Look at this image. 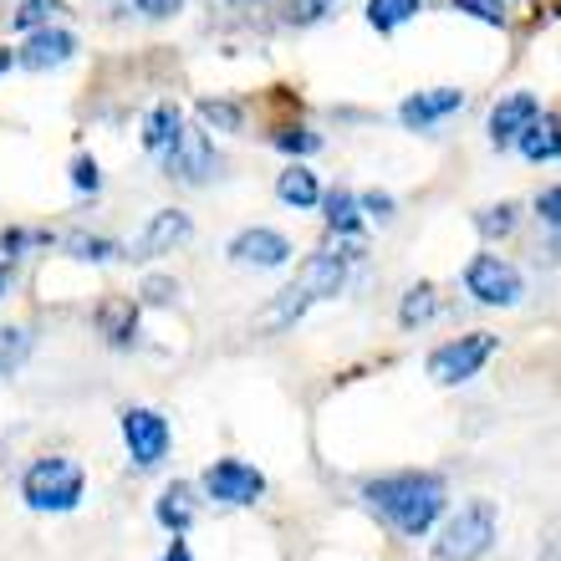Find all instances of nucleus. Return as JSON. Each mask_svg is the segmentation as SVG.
I'll list each match as a JSON object with an SVG mask.
<instances>
[{"instance_id": "nucleus-34", "label": "nucleus", "mask_w": 561, "mask_h": 561, "mask_svg": "<svg viewBox=\"0 0 561 561\" xmlns=\"http://www.w3.org/2000/svg\"><path fill=\"white\" fill-rule=\"evenodd\" d=\"M179 5L184 0H134V11L148 15V21H169V15H179Z\"/></svg>"}, {"instance_id": "nucleus-23", "label": "nucleus", "mask_w": 561, "mask_h": 561, "mask_svg": "<svg viewBox=\"0 0 561 561\" xmlns=\"http://www.w3.org/2000/svg\"><path fill=\"white\" fill-rule=\"evenodd\" d=\"M31 347H36V337H31L26 327H0V378H11L31 357Z\"/></svg>"}, {"instance_id": "nucleus-8", "label": "nucleus", "mask_w": 561, "mask_h": 561, "mask_svg": "<svg viewBox=\"0 0 561 561\" xmlns=\"http://www.w3.org/2000/svg\"><path fill=\"white\" fill-rule=\"evenodd\" d=\"M205 495L220 505H255L266 495V474L245 459H215L205 470Z\"/></svg>"}, {"instance_id": "nucleus-25", "label": "nucleus", "mask_w": 561, "mask_h": 561, "mask_svg": "<svg viewBox=\"0 0 561 561\" xmlns=\"http://www.w3.org/2000/svg\"><path fill=\"white\" fill-rule=\"evenodd\" d=\"M67 245V255H77V261H92V266H103V261H118L123 255V245H113V240H103V236H67L61 240Z\"/></svg>"}, {"instance_id": "nucleus-13", "label": "nucleus", "mask_w": 561, "mask_h": 561, "mask_svg": "<svg viewBox=\"0 0 561 561\" xmlns=\"http://www.w3.org/2000/svg\"><path fill=\"white\" fill-rule=\"evenodd\" d=\"M459 107H465V92H459V88H428V92L403 98L399 123H403V128H434V123L449 118V113H459Z\"/></svg>"}, {"instance_id": "nucleus-29", "label": "nucleus", "mask_w": 561, "mask_h": 561, "mask_svg": "<svg viewBox=\"0 0 561 561\" xmlns=\"http://www.w3.org/2000/svg\"><path fill=\"white\" fill-rule=\"evenodd\" d=\"M36 245H51V230H5V236H0V255H5V261L21 251H36Z\"/></svg>"}, {"instance_id": "nucleus-26", "label": "nucleus", "mask_w": 561, "mask_h": 561, "mask_svg": "<svg viewBox=\"0 0 561 561\" xmlns=\"http://www.w3.org/2000/svg\"><path fill=\"white\" fill-rule=\"evenodd\" d=\"M516 215H520L516 205H490V209H480V215H474V225H480V236L505 240L511 230H516Z\"/></svg>"}, {"instance_id": "nucleus-35", "label": "nucleus", "mask_w": 561, "mask_h": 561, "mask_svg": "<svg viewBox=\"0 0 561 561\" xmlns=\"http://www.w3.org/2000/svg\"><path fill=\"white\" fill-rule=\"evenodd\" d=\"M357 205H363V215H373V220H388V215H393V199H388V194H363Z\"/></svg>"}, {"instance_id": "nucleus-21", "label": "nucleus", "mask_w": 561, "mask_h": 561, "mask_svg": "<svg viewBox=\"0 0 561 561\" xmlns=\"http://www.w3.org/2000/svg\"><path fill=\"white\" fill-rule=\"evenodd\" d=\"M419 11H424V0H368L373 31H399L403 21H414Z\"/></svg>"}, {"instance_id": "nucleus-24", "label": "nucleus", "mask_w": 561, "mask_h": 561, "mask_svg": "<svg viewBox=\"0 0 561 561\" xmlns=\"http://www.w3.org/2000/svg\"><path fill=\"white\" fill-rule=\"evenodd\" d=\"M434 311H439V296H434V286H428V280H419L414 291L403 296V307H399V322L409 327V332H414V327H424L428 317H434Z\"/></svg>"}, {"instance_id": "nucleus-6", "label": "nucleus", "mask_w": 561, "mask_h": 561, "mask_svg": "<svg viewBox=\"0 0 561 561\" xmlns=\"http://www.w3.org/2000/svg\"><path fill=\"white\" fill-rule=\"evenodd\" d=\"M465 291H470L474 301H485V307H516L526 286H520V271L511 266V261L485 251L465 266Z\"/></svg>"}, {"instance_id": "nucleus-28", "label": "nucleus", "mask_w": 561, "mask_h": 561, "mask_svg": "<svg viewBox=\"0 0 561 561\" xmlns=\"http://www.w3.org/2000/svg\"><path fill=\"white\" fill-rule=\"evenodd\" d=\"M271 144H276L280 153H317V148H322V134H311V128H276Z\"/></svg>"}, {"instance_id": "nucleus-30", "label": "nucleus", "mask_w": 561, "mask_h": 561, "mask_svg": "<svg viewBox=\"0 0 561 561\" xmlns=\"http://www.w3.org/2000/svg\"><path fill=\"white\" fill-rule=\"evenodd\" d=\"M449 5H459L465 15H474V21H485V26H505L501 0H449Z\"/></svg>"}, {"instance_id": "nucleus-38", "label": "nucleus", "mask_w": 561, "mask_h": 561, "mask_svg": "<svg viewBox=\"0 0 561 561\" xmlns=\"http://www.w3.org/2000/svg\"><path fill=\"white\" fill-rule=\"evenodd\" d=\"M11 291V261H5V255H0V296Z\"/></svg>"}, {"instance_id": "nucleus-37", "label": "nucleus", "mask_w": 561, "mask_h": 561, "mask_svg": "<svg viewBox=\"0 0 561 561\" xmlns=\"http://www.w3.org/2000/svg\"><path fill=\"white\" fill-rule=\"evenodd\" d=\"M163 561H194V557H190V547H184V541H174V547H169V557H163Z\"/></svg>"}, {"instance_id": "nucleus-33", "label": "nucleus", "mask_w": 561, "mask_h": 561, "mask_svg": "<svg viewBox=\"0 0 561 561\" xmlns=\"http://www.w3.org/2000/svg\"><path fill=\"white\" fill-rule=\"evenodd\" d=\"M536 220H547L551 230H561V184L547 194H536Z\"/></svg>"}, {"instance_id": "nucleus-10", "label": "nucleus", "mask_w": 561, "mask_h": 561, "mask_svg": "<svg viewBox=\"0 0 561 561\" xmlns=\"http://www.w3.org/2000/svg\"><path fill=\"white\" fill-rule=\"evenodd\" d=\"M190 236H194V225L184 209H159V215L144 225V236H138L123 255H128V261H153V255H163V251L190 245Z\"/></svg>"}, {"instance_id": "nucleus-3", "label": "nucleus", "mask_w": 561, "mask_h": 561, "mask_svg": "<svg viewBox=\"0 0 561 561\" xmlns=\"http://www.w3.org/2000/svg\"><path fill=\"white\" fill-rule=\"evenodd\" d=\"M82 490H88V474H82V465L67 455H46L26 470V505L31 511H77Z\"/></svg>"}, {"instance_id": "nucleus-17", "label": "nucleus", "mask_w": 561, "mask_h": 561, "mask_svg": "<svg viewBox=\"0 0 561 561\" xmlns=\"http://www.w3.org/2000/svg\"><path fill=\"white\" fill-rule=\"evenodd\" d=\"M179 128H184V113H179L174 103H159L153 113H148V123H144V148L153 153V159H163V153L174 148Z\"/></svg>"}, {"instance_id": "nucleus-19", "label": "nucleus", "mask_w": 561, "mask_h": 561, "mask_svg": "<svg viewBox=\"0 0 561 561\" xmlns=\"http://www.w3.org/2000/svg\"><path fill=\"white\" fill-rule=\"evenodd\" d=\"M159 520L169 526L174 536H184L194 526V495H190V485H169L159 495Z\"/></svg>"}, {"instance_id": "nucleus-18", "label": "nucleus", "mask_w": 561, "mask_h": 561, "mask_svg": "<svg viewBox=\"0 0 561 561\" xmlns=\"http://www.w3.org/2000/svg\"><path fill=\"white\" fill-rule=\"evenodd\" d=\"M276 194H280V205H291V209H311V205H322V184H317V174L311 169H280L276 179Z\"/></svg>"}, {"instance_id": "nucleus-36", "label": "nucleus", "mask_w": 561, "mask_h": 561, "mask_svg": "<svg viewBox=\"0 0 561 561\" xmlns=\"http://www.w3.org/2000/svg\"><path fill=\"white\" fill-rule=\"evenodd\" d=\"M296 5H301V11H296V21H317V15H327L337 0H296Z\"/></svg>"}, {"instance_id": "nucleus-31", "label": "nucleus", "mask_w": 561, "mask_h": 561, "mask_svg": "<svg viewBox=\"0 0 561 561\" xmlns=\"http://www.w3.org/2000/svg\"><path fill=\"white\" fill-rule=\"evenodd\" d=\"M72 184H77L82 194H98L103 174H98V159H92V153H77V159H72Z\"/></svg>"}, {"instance_id": "nucleus-39", "label": "nucleus", "mask_w": 561, "mask_h": 561, "mask_svg": "<svg viewBox=\"0 0 561 561\" xmlns=\"http://www.w3.org/2000/svg\"><path fill=\"white\" fill-rule=\"evenodd\" d=\"M11 67H15V51H11V46H0V77L11 72Z\"/></svg>"}, {"instance_id": "nucleus-1", "label": "nucleus", "mask_w": 561, "mask_h": 561, "mask_svg": "<svg viewBox=\"0 0 561 561\" xmlns=\"http://www.w3.org/2000/svg\"><path fill=\"white\" fill-rule=\"evenodd\" d=\"M363 501L399 536H424L444 516V480L439 474H388V480L363 485Z\"/></svg>"}, {"instance_id": "nucleus-7", "label": "nucleus", "mask_w": 561, "mask_h": 561, "mask_svg": "<svg viewBox=\"0 0 561 561\" xmlns=\"http://www.w3.org/2000/svg\"><path fill=\"white\" fill-rule=\"evenodd\" d=\"M163 174L179 179V184H209V174H215V163H220V153H215V144H209L205 128H179L174 148L163 153Z\"/></svg>"}, {"instance_id": "nucleus-40", "label": "nucleus", "mask_w": 561, "mask_h": 561, "mask_svg": "<svg viewBox=\"0 0 561 561\" xmlns=\"http://www.w3.org/2000/svg\"><path fill=\"white\" fill-rule=\"evenodd\" d=\"M230 5H261V0H230Z\"/></svg>"}, {"instance_id": "nucleus-5", "label": "nucleus", "mask_w": 561, "mask_h": 561, "mask_svg": "<svg viewBox=\"0 0 561 561\" xmlns=\"http://www.w3.org/2000/svg\"><path fill=\"white\" fill-rule=\"evenodd\" d=\"M490 357H495V332H470V337H455V342H444V347L428 353V378L444 388L470 383Z\"/></svg>"}, {"instance_id": "nucleus-32", "label": "nucleus", "mask_w": 561, "mask_h": 561, "mask_svg": "<svg viewBox=\"0 0 561 561\" xmlns=\"http://www.w3.org/2000/svg\"><path fill=\"white\" fill-rule=\"evenodd\" d=\"M174 296H179V286L169 276H148L144 280V301H148V307H169Z\"/></svg>"}, {"instance_id": "nucleus-14", "label": "nucleus", "mask_w": 561, "mask_h": 561, "mask_svg": "<svg viewBox=\"0 0 561 561\" xmlns=\"http://www.w3.org/2000/svg\"><path fill=\"white\" fill-rule=\"evenodd\" d=\"M536 113H541V107H536V92H511V98H501L495 113H490V144L511 148L520 138V128H526Z\"/></svg>"}, {"instance_id": "nucleus-16", "label": "nucleus", "mask_w": 561, "mask_h": 561, "mask_svg": "<svg viewBox=\"0 0 561 561\" xmlns=\"http://www.w3.org/2000/svg\"><path fill=\"white\" fill-rule=\"evenodd\" d=\"M134 327H138V301H128V296H103V301H98V332H103L113 347H128V342H134Z\"/></svg>"}, {"instance_id": "nucleus-27", "label": "nucleus", "mask_w": 561, "mask_h": 561, "mask_svg": "<svg viewBox=\"0 0 561 561\" xmlns=\"http://www.w3.org/2000/svg\"><path fill=\"white\" fill-rule=\"evenodd\" d=\"M57 11H61L57 0H21V5H15V15H11V26L15 31H36V26H46Z\"/></svg>"}, {"instance_id": "nucleus-9", "label": "nucleus", "mask_w": 561, "mask_h": 561, "mask_svg": "<svg viewBox=\"0 0 561 561\" xmlns=\"http://www.w3.org/2000/svg\"><path fill=\"white\" fill-rule=\"evenodd\" d=\"M123 444L134 455L138 470H153L163 455H169V419L153 414V409H123Z\"/></svg>"}, {"instance_id": "nucleus-4", "label": "nucleus", "mask_w": 561, "mask_h": 561, "mask_svg": "<svg viewBox=\"0 0 561 561\" xmlns=\"http://www.w3.org/2000/svg\"><path fill=\"white\" fill-rule=\"evenodd\" d=\"M490 547H495V505L470 501L444 520L439 541H434V557L439 561H480Z\"/></svg>"}, {"instance_id": "nucleus-12", "label": "nucleus", "mask_w": 561, "mask_h": 561, "mask_svg": "<svg viewBox=\"0 0 561 561\" xmlns=\"http://www.w3.org/2000/svg\"><path fill=\"white\" fill-rule=\"evenodd\" d=\"M230 261H240V266H286L291 261V240L276 236V230H240L236 240H230Z\"/></svg>"}, {"instance_id": "nucleus-2", "label": "nucleus", "mask_w": 561, "mask_h": 561, "mask_svg": "<svg viewBox=\"0 0 561 561\" xmlns=\"http://www.w3.org/2000/svg\"><path fill=\"white\" fill-rule=\"evenodd\" d=\"M342 280H347V251H311L307 261H301L291 286L266 301V311L255 317V327H261V332H286V327L301 322L317 301L337 296Z\"/></svg>"}, {"instance_id": "nucleus-20", "label": "nucleus", "mask_w": 561, "mask_h": 561, "mask_svg": "<svg viewBox=\"0 0 561 561\" xmlns=\"http://www.w3.org/2000/svg\"><path fill=\"white\" fill-rule=\"evenodd\" d=\"M327 225H332V230H337V236H357V230H363V205H357L353 194L347 190H332L327 194Z\"/></svg>"}, {"instance_id": "nucleus-15", "label": "nucleus", "mask_w": 561, "mask_h": 561, "mask_svg": "<svg viewBox=\"0 0 561 561\" xmlns=\"http://www.w3.org/2000/svg\"><path fill=\"white\" fill-rule=\"evenodd\" d=\"M516 148H520V153H526L531 163L561 159V118H557V113H536V118L520 128Z\"/></svg>"}, {"instance_id": "nucleus-11", "label": "nucleus", "mask_w": 561, "mask_h": 561, "mask_svg": "<svg viewBox=\"0 0 561 561\" xmlns=\"http://www.w3.org/2000/svg\"><path fill=\"white\" fill-rule=\"evenodd\" d=\"M77 57V36L61 26H36L26 36V46L15 51V61L21 67H31V72H51V67H61V61Z\"/></svg>"}, {"instance_id": "nucleus-22", "label": "nucleus", "mask_w": 561, "mask_h": 561, "mask_svg": "<svg viewBox=\"0 0 561 561\" xmlns=\"http://www.w3.org/2000/svg\"><path fill=\"white\" fill-rule=\"evenodd\" d=\"M199 118L209 128H220V134H240L245 128V107L236 98H199Z\"/></svg>"}]
</instances>
